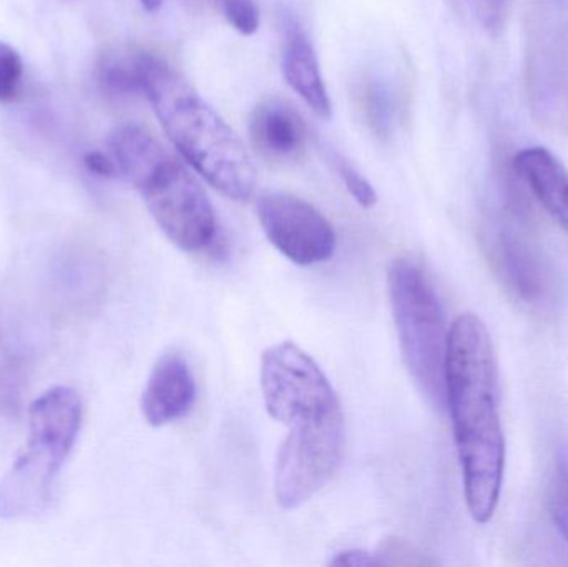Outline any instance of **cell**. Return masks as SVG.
<instances>
[{"label":"cell","mask_w":568,"mask_h":567,"mask_svg":"<svg viewBox=\"0 0 568 567\" xmlns=\"http://www.w3.org/2000/svg\"><path fill=\"white\" fill-rule=\"evenodd\" d=\"M446 408L453 418L467 509L474 522L486 525L503 492L506 439L493 340L473 313L460 315L449 330Z\"/></svg>","instance_id":"6da1fadb"},{"label":"cell","mask_w":568,"mask_h":567,"mask_svg":"<svg viewBox=\"0 0 568 567\" xmlns=\"http://www.w3.org/2000/svg\"><path fill=\"white\" fill-rule=\"evenodd\" d=\"M143 93L182 159L236 202L252 199L256 172L235 130L162 57L149 53Z\"/></svg>","instance_id":"7a4b0ae2"},{"label":"cell","mask_w":568,"mask_h":567,"mask_svg":"<svg viewBox=\"0 0 568 567\" xmlns=\"http://www.w3.org/2000/svg\"><path fill=\"white\" fill-rule=\"evenodd\" d=\"M390 308L410 378L434 409L446 408L449 330L436 288L419 263L397 259L387 272Z\"/></svg>","instance_id":"3957f363"},{"label":"cell","mask_w":568,"mask_h":567,"mask_svg":"<svg viewBox=\"0 0 568 567\" xmlns=\"http://www.w3.org/2000/svg\"><path fill=\"white\" fill-rule=\"evenodd\" d=\"M27 452L0 483V516L36 515L49 503L53 479L79 438L82 403L73 389L57 386L33 402Z\"/></svg>","instance_id":"277c9868"},{"label":"cell","mask_w":568,"mask_h":567,"mask_svg":"<svg viewBox=\"0 0 568 567\" xmlns=\"http://www.w3.org/2000/svg\"><path fill=\"white\" fill-rule=\"evenodd\" d=\"M132 185L142 193L150 215L173 245L183 252H200L212 245L219 232L215 210L179 156L163 150Z\"/></svg>","instance_id":"5b68a950"},{"label":"cell","mask_w":568,"mask_h":567,"mask_svg":"<svg viewBox=\"0 0 568 567\" xmlns=\"http://www.w3.org/2000/svg\"><path fill=\"white\" fill-rule=\"evenodd\" d=\"M286 438L275 465V495L280 506L294 509L313 498L336 475L346 445L339 408L284 423Z\"/></svg>","instance_id":"8992f818"},{"label":"cell","mask_w":568,"mask_h":567,"mask_svg":"<svg viewBox=\"0 0 568 567\" xmlns=\"http://www.w3.org/2000/svg\"><path fill=\"white\" fill-rule=\"evenodd\" d=\"M260 223L280 253L300 266L327 262L336 250V235L324 215L290 193L260 196Z\"/></svg>","instance_id":"52a82bcc"},{"label":"cell","mask_w":568,"mask_h":567,"mask_svg":"<svg viewBox=\"0 0 568 567\" xmlns=\"http://www.w3.org/2000/svg\"><path fill=\"white\" fill-rule=\"evenodd\" d=\"M196 402V383L182 353H165L153 366L142 396V412L150 426L185 418Z\"/></svg>","instance_id":"ba28073f"},{"label":"cell","mask_w":568,"mask_h":567,"mask_svg":"<svg viewBox=\"0 0 568 567\" xmlns=\"http://www.w3.org/2000/svg\"><path fill=\"white\" fill-rule=\"evenodd\" d=\"M250 140L253 149L268 162L296 163L306 152V123L291 103L266 99L250 115Z\"/></svg>","instance_id":"9c48e42d"},{"label":"cell","mask_w":568,"mask_h":567,"mask_svg":"<svg viewBox=\"0 0 568 567\" xmlns=\"http://www.w3.org/2000/svg\"><path fill=\"white\" fill-rule=\"evenodd\" d=\"M282 69L287 85L303 99V102L320 119L329 120L333 115V105L321 73L316 50L310 37L296 23H291L286 29Z\"/></svg>","instance_id":"30bf717a"},{"label":"cell","mask_w":568,"mask_h":567,"mask_svg":"<svg viewBox=\"0 0 568 567\" xmlns=\"http://www.w3.org/2000/svg\"><path fill=\"white\" fill-rule=\"evenodd\" d=\"M496 263L519 298L542 303L549 293V273L542 256L519 233L503 230L497 236Z\"/></svg>","instance_id":"8fae6325"},{"label":"cell","mask_w":568,"mask_h":567,"mask_svg":"<svg viewBox=\"0 0 568 567\" xmlns=\"http://www.w3.org/2000/svg\"><path fill=\"white\" fill-rule=\"evenodd\" d=\"M516 172L530 186L540 205L568 233V172L549 150L534 146L517 153Z\"/></svg>","instance_id":"7c38bea8"},{"label":"cell","mask_w":568,"mask_h":567,"mask_svg":"<svg viewBox=\"0 0 568 567\" xmlns=\"http://www.w3.org/2000/svg\"><path fill=\"white\" fill-rule=\"evenodd\" d=\"M145 50H115L106 53L99 65V82L113 97L145 95Z\"/></svg>","instance_id":"4fadbf2b"},{"label":"cell","mask_w":568,"mask_h":567,"mask_svg":"<svg viewBox=\"0 0 568 567\" xmlns=\"http://www.w3.org/2000/svg\"><path fill=\"white\" fill-rule=\"evenodd\" d=\"M357 107L367 129L377 139H387L393 132L394 99L389 87L379 77H364L356 90Z\"/></svg>","instance_id":"5bb4252c"},{"label":"cell","mask_w":568,"mask_h":567,"mask_svg":"<svg viewBox=\"0 0 568 567\" xmlns=\"http://www.w3.org/2000/svg\"><path fill=\"white\" fill-rule=\"evenodd\" d=\"M550 513L554 525L568 543V442L560 446L554 469L552 493H550Z\"/></svg>","instance_id":"9a60e30c"},{"label":"cell","mask_w":568,"mask_h":567,"mask_svg":"<svg viewBox=\"0 0 568 567\" xmlns=\"http://www.w3.org/2000/svg\"><path fill=\"white\" fill-rule=\"evenodd\" d=\"M329 160L337 175L343 180L347 192L353 195V199L356 200L363 209H371V206L376 205V190L373 189V185L367 182L366 176H364L349 160L344 159L343 155L336 152L331 153Z\"/></svg>","instance_id":"2e32d148"},{"label":"cell","mask_w":568,"mask_h":567,"mask_svg":"<svg viewBox=\"0 0 568 567\" xmlns=\"http://www.w3.org/2000/svg\"><path fill=\"white\" fill-rule=\"evenodd\" d=\"M23 63L19 52L0 42V103L13 102L22 92Z\"/></svg>","instance_id":"e0dca14e"},{"label":"cell","mask_w":568,"mask_h":567,"mask_svg":"<svg viewBox=\"0 0 568 567\" xmlns=\"http://www.w3.org/2000/svg\"><path fill=\"white\" fill-rule=\"evenodd\" d=\"M230 26L242 33L253 36L260 27V10L255 0H220Z\"/></svg>","instance_id":"ac0fdd59"},{"label":"cell","mask_w":568,"mask_h":567,"mask_svg":"<svg viewBox=\"0 0 568 567\" xmlns=\"http://www.w3.org/2000/svg\"><path fill=\"white\" fill-rule=\"evenodd\" d=\"M470 16L487 30H497L503 26L509 0H460Z\"/></svg>","instance_id":"d6986e66"},{"label":"cell","mask_w":568,"mask_h":567,"mask_svg":"<svg viewBox=\"0 0 568 567\" xmlns=\"http://www.w3.org/2000/svg\"><path fill=\"white\" fill-rule=\"evenodd\" d=\"M83 163H85L87 169L95 173V175L105 176V179H119L120 176V170L119 166H116L115 160H113V156L105 155V153H87Z\"/></svg>","instance_id":"ffe728a7"},{"label":"cell","mask_w":568,"mask_h":567,"mask_svg":"<svg viewBox=\"0 0 568 567\" xmlns=\"http://www.w3.org/2000/svg\"><path fill=\"white\" fill-rule=\"evenodd\" d=\"M331 566H344V567H371L379 566L376 556L369 555L366 551H359V549H351V551H341L334 556Z\"/></svg>","instance_id":"44dd1931"},{"label":"cell","mask_w":568,"mask_h":567,"mask_svg":"<svg viewBox=\"0 0 568 567\" xmlns=\"http://www.w3.org/2000/svg\"><path fill=\"white\" fill-rule=\"evenodd\" d=\"M163 2H165V0H140L143 9L149 10V12H155V10H159L160 7L163 6Z\"/></svg>","instance_id":"7402d4cb"}]
</instances>
